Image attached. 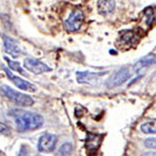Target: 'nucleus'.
I'll return each instance as SVG.
<instances>
[{"instance_id": "obj_1", "label": "nucleus", "mask_w": 156, "mask_h": 156, "mask_svg": "<svg viewBox=\"0 0 156 156\" xmlns=\"http://www.w3.org/2000/svg\"><path fill=\"white\" fill-rule=\"evenodd\" d=\"M12 115L15 118L17 129L21 132L32 131L42 127L44 124V119L41 115L36 112H23V110H14Z\"/></svg>"}, {"instance_id": "obj_2", "label": "nucleus", "mask_w": 156, "mask_h": 156, "mask_svg": "<svg viewBox=\"0 0 156 156\" xmlns=\"http://www.w3.org/2000/svg\"><path fill=\"white\" fill-rule=\"evenodd\" d=\"M0 92L7 99L12 100V102H15L20 106H31L34 104V99L31 97L27 96L25 94H21V93L12 90V87H7V85H1L0 87Z\"/></svg>"}, {"instance_id": "obj_3", "label": "nucleus", "mask_w": 156, "mask_h": 156, "mask_svg": "<svg viewBox=\"0 0 156 156\" xmlns=\"http://www.w3.org/2000/svg\"><path fill=\"white\" fill-rule=\"evenodd\" d=\"M130 77H131V72H130L129 68L123 67L108 78V80L106 81V87H109V89L120 87L123 83H125Z\"/></svg>"}, {"instance_id": "obj_4", "label": "nucleus", "mask_w": 156, "mask_h": 156, "mask_svg": "<svg viewBox=\"0 0 156 156\" xmlns=\"http://www.w3.org/2000/svg\"><path fill=\"white\" fill-rule=\"evenodd\" d=\"M84 21V14L81 9H74L71 15L69 16V18L65 22V27L69 32H75L78 31L81 28L82 24Z\"/></svg>"}, {"instance_id": "obj_5", "label": "nucleus", "mask_w": 156, "mask_h": 156, "mask_svg": "<svg viewBox=\"0 0 156 156\" xmlns=\"http://www.w3.org/2000/svg\"><path fill=\"white\" fill-rule=\"evenodd\" d=\"M57 143V137L54 134H45L40 137L37 149L41 152H52L55 149Z\"/></svg>"}, {"instance_id": "obj_6", "label": "nucleus", "mask_w": 156, "mask_h": 156, "mask_svg": "<svg viewBox=\"0 0 156 156\" xmlns=\"http://www.w3.org/2000/svg\"><path fill=\"white\" fill-rule=\"evenodd\" d=\"M24 67L28 71L34 73V74H43V73L50 72L51 68L47 66L46 64L40 62V60L34 59V58H26L24 60Z\"/></svg>"}, {"instance_id": "obj_7", "label": "nucleus", "mask_w": 156, "mask_h": 156, "mask_svg": "<svg viewBox=\"0 0 156 156\" xmlns=\"http://www.w3.org/2000/svg\"><path fill=\"white\" fill-rule=\"evenodd\" d=\"M4 72H5L7 77H9V79L14 82L17 87H19V89H21L23 90H27V92H36L37 90L36 85L30 83V82H28V81H26V80H23L22 78L16 76V75H14L9 69H4Z\"/></svg>"}, {"instance_id": "obj_8", "label": "nucleus", "mask_w": 156, "mask_h": 156, "mask_svg": "<svg viewBox=\"0 0 156 156\" xmlns=\"http://www.w3.org/2000/svg\"><path fill=\"white\" fill-rule=\"evenodd\" d=\"M103 140V134H96V133H87L85 147L90 154H94L99 149Z\"/></svg>"}, {"instance_id": "obj_9", "label": "nucleus", "mask_w": 156, "mask_h": 156, "mask_svg": "<svg viewBox=\"0 0 156 156\" xmlns=\"http://www.w3.org/2000/svg\"><path fill=\"white\" fill-rule=\"evenodd\" d=\"M107 72H98V73H94V72H78L77 73V81L79 83H89V84H93L95 81H97L100 77L105 75Z\"/></svg>"}, {"instance_id": "obj_10", "label": "nucleus", "mask_w": 156, "mask_h": 156, "mask_svg": "<svg viewBox=\"0 0 156 156\" xmlns=\"http://www.w3.org/2000/svg\"><path fill=\"white\" fill-rule=\"evenodd\" d=\"M155 64V54L150 53L147 56H144L143 58H140V60H137L136 62L133 66V72L137 73L140 70L146 69V68H149L150 66Z\"/></svg>"}, {"instance_id": "obj_11", "label": "nucleus", "mask_w": 156, "mask_h": 156, "mask_svg": "<svg viewBox=\"0 0 156 156\" xmlns=\"http://www.w3.org/2000/svg\"><path fill=\"white\" fill-rule=\"evenodd\" d=\"M3 42H4V49H5L7 53L12 55L14 57H17L21 54V49H20L18 44L12 39L5 36L3 37Z\"/></svg>"}, {"instance_id": "obj_12", "label": "nucleus", "mask_w": 156, "mask_h": 156, "mask_svg": "<svg viewBox=\"0 0 156 156\" xmlns=\"http://www.w3.org/2000/svg\"><path fill=\"white\" fill-rule=\"evenodd\" d=\"M115 9V2L114 0H101L98 3V12L102 16L112 14Z\"/></svg>"}, {"instance_id": "obj_13", "label": "nucleus", "mask_w": 156, "mask_h": 156, "mask_svg": "<svg viewBox=\"0 0 156 156\" xmlns=\"http://www.w3.org/2000/svg\"><path fill=\"white\" fill-rule=\"evenodd\" d=\"M140 130L147 134H155V121H148L146 123H143L140 126Z\"/></svg>"}, {"instance_id": "obj_14", "label": "nucleus", "mask_w": 156, "mask_h": 156, "mask_svg": "<svg viewBox=\"0 0 156 156\" xmlns=\"http://www.w3.org/2000/svg\"><path fill=\"white\" fill-rule=\"evenodd\" d=\"M134 40H135L134 34H133V31H130V30L123 31L122 34H121V41L125 45H132Z\"/></svg>"}, {"instance_id": "obj_15", "label": "nucleus", "mask_w": 156, "mask_h": 156, "mask_svg": "<svg viewBox=\"0 0 156 156\" xmlns=\"http://www.w3.org/2000/svg\"><path fill=\"white\" fill-rule=\"evenodd\" d=\"M145 15L147 16L146 23L148 24V26L151 27L153 24H154V21H155V14H154L153 7H147V9H145Z\"/></svg>"}, {"instance_id": "obj_16", "label": "nucleus", "mask_w": 156, "mask_h": 156, "mask_svg": "<svg viewBox=\"0 0 156 156\" xmlns=\"http://www.w3.org/2000/svg\"><path fill=\"white\" fill-rule=\"evenodd\" d=\"M5 59L7 60V64H9V68H11L12 71H17L18 73H20V74L24 75V76H27V73L25 72L23 69H22L21 66H20V64H19L18 62H14V60L9 59L7 57H5Z\"/></svg>"}, {"instance_id": "obj_17", "label": "nucleus", "mask_w": 156, "mask_h": 156, "mask_svg": "<svg viewBox=\"0 0 156 156\" xmlns=\"http://www.w3.org/2000/svg\"><path fill=\"white\" fill-rule=\"evenodd\" d=\"M72 144L70 143H65V144L62 145V147L59 148L58 150V154L59 155H70L72 152Z\"/></svg>"}, {"instance_id": "obj_18", "label": "nucleus", "mask_w": 156, "mask_h": 156, "mask_svg": "<svg viewBox=\"0 0 156 156\" xmlns=\"http://www.w3.org/2000/svg\"><path fill=\"white\" fill-rule=\"evenodd\" d=\"M0 133L3 135H9L11 134V129H9V127L6 126L4 123L0 122Z\"/></svg>"}, {"instance_id": "obj_19", "label": "nucleus", "mask_w": 156, "mask_h": 156, "mask_svg": "<svg viewBox=\"0 0 156 156\" xmlns=\"http://www.w3.org/2000/svg\"><path fill=\"white\" fill-rule=\"evenodd\" d=\"M145 146L147 148H150V149H154L155 148V137H150V138H148V140H146Z\"/></svg>"}]
</instances>
